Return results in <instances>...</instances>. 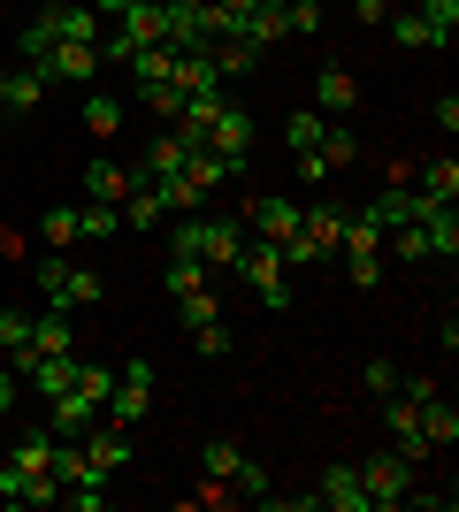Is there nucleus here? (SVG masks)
Here are the masks:
<instances>
[{
  "label": "nucleus",
  "mask_w": 459,
  "mask_h": 512,
  "mask_svg": "<svg viewBox=\"0 0 459 512\" xmlns=\"http://www.w3.org/2000/svg\"><path fill=\"white\" fill-rule=\"evenodd\" d=\"M230 490H238V497H261V505H268V467H261V459H238Z\"/></svg>",
  "instance_id": "c9c22d12"
},
{
  "label": "nucleus",
  "mask_w": 459,
  "mask_h": 512,
  "mask_svg": "<svg viewBox=\"0 0 459 512\" xmlns=\"http://www.w3.org/2000/svg\"><path fill=\"white\" fill-rule=\"evenodd\" d=\"M115 214H123V230H138V237H146V230H161V222H169V207H161V192H153L146 176H138L131 192H123V207H115Z\"/></svg>",
  "instance_id": "dca6fc26"
},
{
  "label": "nucleus",
  "mask_w": 459,
  "mask_h": 512,
  "mask_svg": "<svg viewBox=\"0 0 459 512\" xmlns=\"http://www.w3.org/2000/svg\"><path fill=\"white\" fill-rule=\"evenodd\" d=\"M322 512H368V490H360V467H329L322 490H314Z\"/></svg>",
  "instance_id": "2eb2a0df"
},
{
  "label": "nucleus",
  "mask_w": 459,
  "mask_h": 512,
  "mask_svg": "<svg viewBox=\"0 0 459 512\" xmlns=\"http://www.w3.org/2000/svg\"><path fill=\"white\" fill-rule=\"evenodd\" d=\"M383 428H391V451H406L414 467L429 459V451H437L429 436H421V406L406 398V390H391V398H383Z\"/></svg>",
  "instance_id": "6e6552de"
},
{
  "label": "nucleus",
  "mask_w": 459,
  "mask_h": 512,
  "mask_svg": "<svg viewBox=\"0 0 459 512\" xmlns=\"http://www.w3.org/2000/svg\"><path fill=\"white\" fill-rule=\"evenodd\" d=\"M39 237L54 245V253H62V245H77V237H85V207H46Z\"/></svg>",
  "instance_id": "bb28decb"
},
{
  "label": "nucleus",
  "mask_w": 459,
  "mask_h": 512,
  "mask_svg": "<svg viewBox=\"0 0 459 512\" xmlns=\"http://www.w3.org/2000/svg\"><path fill=\"white\" fill-rule=\"evenodd\" d=\"M16 390H23V375H16V367H0V413H16Z\"/></svg>",
  "instance_id": "c03bdc74"
},
{
  "label": "nucleus",
  "mask_w": 459,
  "mask_h": 512,
  "mask_svg": "<svg viewBox=\"0 0 459 512\" xmlns=\"http://www.w3.org/2000/svg\"><path fill=\"white\" fill-rule=\"evenodd\" d=\"M8 467H16V474H54V428H23Z\"/></svg>",
  "instance_id": "6ab92c4d"
},
{
  "label": "nucleus",
  "mask_w": 459,
  "mask_h": 512,
  "mask_svg": "<svg viewBox=\"0 0 459 512\" xmlns=\"http://www.w3.org/2000/svg\"><path fill=\"white\" fill-rule=\"evenodd\" d=\"M46 92H54V85H46L39 69H0V107H8V115H31Z\"/></svg>",
  "instance_id": "f3484780"
},
{
  "label": "nucleus",
  "mask_w": 459,
  "mask_h": 512,
  "mask_svg": "<svg viewBox=\"0 0 459 512\" xmlns=\"http://www.w3.org/2000/svg\"><path fill=\"white\" fill-rule=\"evenodd\" d=\"M138 184V169H123V161H92L85 176H77V192L92 199V207H123V192Z\"/></svg>",
  "instance_id": "f8f14e48"
},
{
  "label": "nucleus",
  "mask_w": 459,
  "mask_h": 512,
  "mask_svg": "<svg viewBox=\"0 0 459 512\" xmlns=\"http://www.w3.org/2000/svg\"><path fill=\"white\" fill-rule=\"evenodd\" d=\"M398 375H406V367H391V360H368V375H360V383H368V398H391V390H398Z\"/></svg>",
  "instance_id": "58836bf2"
},
{
  "label": "nucleus",
  "mask_w": 459,
  "mask_h": 512,
  "mask_svg": "<svg viewBox=\"0 0 459 512\" xmlns=\"http://www.w3.org/2000/svg\"><path fill=\"white\" fill-rule=\"evenodd\" d=\"M207 62H215V77L230 85V77H253V69H261V54H253L245 39H215V46H207Z\"/></svg>",
  "instance_id": "412c9836"
},
{
  "label": "nucleus",
  "mask_w": 459,
  "mask_h": 512,
  "mask_svg": "<svg viewBox=\"0 0 459 512\" xmlns=\"http://www.w3.org/2000/svg\"><path fill=\"white\" fill-rule=\"evenodd\" d=\"M360 490H368V512H391V505H406V490H414V459L406 451H368L360 459Z\"/></svg>",
  "instance_id": "7ed1b4c3"
},
{
  "label": "nucleus",
  "mask_w": 459,
  "mask_h": 512,
  "mask_svg": "<svg viewBox=\"0 0 459 512\" xmlns=\"http://www.w3.org/2000/svg\"><path fill=\"white\" fill-rule=\"evenodd\" d=\"M77 390H85V398H100V406H108V390H115V367H85V360H77Z\"/></svg>",
  "instance_id": "4c0bfd02"
},
{
  "label": "nucleus",
  "mask_w": 459,
  "mask_h": 512,
  "mask_svg": "<svg viewBox=\"0 0 459 512\" xmlns=\"http://www.w3.org/2000/svg\"><path fill=\"white\" fill-rule=\"evenodd\" d=\"M245 230H261L268 245L299 237V199H284V192H253V199H245Z\"/></svg>",
  "instance_id": "1a4fd4ad"
},
{
  "label": "nucleus",
  "mask_w": 459,
  "mask_h": 512,
  "mask_svg": "<svg viewBox=\"0 0 459 512\" xmlns=\"http://www.w3.org/2000/svg\"><path fill=\"white\" fill-rule=\"evenodd\" d=\"M230 39H245L253 54H268L276 39H291V31H284V0H253L245 16H230Z\"/></svg>",
  "instance_id": "9d476101"
},
{
  "label": "nucleus",
  "mask_w": 459,
  "mask_h": 512,
  "mask_svg": "<svg viewBox=\"0 0 459 512\" xmlns=\"http://www.w3.org/2000/svg\"><path fill=\"white\" fill-rule=\"evenodd\" d=\"M77 444H85V459H92L100 474H108V482H115V474H123V467L138 459V444H131V428H123V421H92L85 436H77Z\"/></svg>",
  "instance_id": "0eeeda50"
},
{
  "label": "nucleus",
  "mask_w": 459,
  "mask_h": 512,
  "mask_svg": "<svg viewBox=\"0 0 459 512\" xmlns=\"http://www.w3.org/2000/svg\"><path fill=\"white\" fill-rule=\"evenodd\" d=\"M184 337H192V352H199V360H222V352H230V329H222V314H215V321H192Z\"/></svg>",
  "instance_id": "2f4dec72"
},
{
  "label": "nucleus",
  "mask_w": 459,
  "mask_h": 512,
  "mask_svg": "<svg viewBox=\"0 0 459 512\" xmlns=\"http://www.w3.org/2000/svg\"><path fill=\"white\" fill-rule=\"evenodd\" d=\"M414 184H421V199H437V207H452L459 199V161L444 153V161H429V169H414Z\"/></svg>",
  "instance_id": "5701e85b"
},
{
  "label": "nucleus",
  "mask_w": 459,
  "mask_h": 512,
  "mask_svg": "<svg viewBox=\"0 0 459 512\" xmlns=\"http://www.w3.org/2000/svg\"><path fill=\"white\" fill-rule=\"evenodd\" d=\"M329 161V169H352V161H360V138H352V123H329L322 130V146H314Z\"/></svg>",
  "instance_id": "c756f323"
},
{
  "label": "nucleus",
  "mask_w": 459,
  "mask_h": 512,
  "mask_svg": "<svg viewBox=\"0 0 459 512\" xmlns=\"http://www.w3.org/2000/svg\"><path fill=\"white\" fill-rule=\"evenodd\" d=\"M115 230H123V214H115V207H92V199H85V237H115Z\"/></svg>",
  "instance_id": "a19ab883"
},
{
  "label": "nucleus",
  "mask_w": 459,
  "mask_h": 512,
  "mask_svg": "<svg viewBox=\"0 0 459 512\" xmlns=\"http://www.w3.org/2000/svg\"><path fill=\"white\" fill-rule=\"evenodd\" d=\"M138 107H146V115H161V123H176L184 92H176V85H138Z\"/></svg>",
  "instance_id": "f704fd0d"
},
{
  "label": "nucleus",
  "mask_w": 459,
  "mask_h": 512,
  "mask_svg": "<svg viewBox=\"0 0 459 512\" xmlns=\"http://www.w3.org/2000/svg\"><path fill=\"white\" fill-rule=\"evenodd\" d=\"M39 299L69 314V306H100V299H108V283H100V268H77L69 253H46L39 260Z\"/></svg>",
  "instance_id": "f03ea898"
},
{
  "label": "nucleus",
  "mask_w": 459,
  "mask_h": 512,
  "mask_svg": "<svg viewBox=\"0 0 459 512\" xmlns=\"http://www.w3.org/2000/svg\"><path fill=\"white\" fill-rule=\"evenodd\" d=\"M184 153H192V146H184L176 130H161V138L146 146V161H138V176H146V184H161V176H176V169H184Z\"/></svg>",
  "instance_id": "aec40b11"
},
{
  "label": "nucleus",
  "mask_w": 459,
  "mask_h": 512,
  "mask_svg": "<svg viewBox=\"0 0 459 512\" xmlns=\"http://www.w3.org/2000/svg\"><path fill=\"white\" fill-rule=\"evenodd\" d=\"M16 54H23V69H39L46 85H92V77L108 69L100 46H62V39H39V31H23Z\"/></svg>",
  "instance_id": "f257e3e1"
},
{
  "label": "nucleus",
  "mask_w": 459,
  "mask_h": 512,
  "mask_svg": "<svg viewBox=\"0 0 459 512\" xmlns=\"http://www.w3.org/2000/svg\"><path fill=\"white\" fill-rule=\"evenodd\" d=\"M421 436H429V444H459V406H452V398H444V390H437V398H429V406H421Z\"/></svg>",
  "instance_id": "b1692460"
},
{
  "label": "nucleus",
  "mask_w": 459,
  "mask_h": 512,
  "mask_svg": "<svg viewBox=\"0 0 459 512\" xmlns=\"http://www.w3.org/2000/svg\"><path fill=\"white\" fill-rule=\"evenodd\" d=\"M230 268H238V276H245V291H253V299H261V306H276V314H284V306H291V268H284V253H276L268 237H261V245H245V253L230 260Z\"/></svg>",
  "instance_id": "20e7f679"
},
{
  "label": "nucleus",
  "mask_w": 459,
  "mask_h": 512,
  "mask_svg": "<svg viewBox=\"0 0 459 512\" xmlns=\"http://www.w3.org/2000/svg\"><path fill=\"white\" fill-rule=\"evenodd\" d=\"M238 459H245V451L230 444V436H207V444H199V474H207V482H230Z\"/></svg>",
  "instance_id": "393cba45"
},
{
  "label": "nucleus",
  "mask_w": 459,
  "mask_h": 512,
  "mask_svg": "<svg viewBox=\"0 0 459 512\" xmlns=\"http://www.w3.org/2000/svg\"><path fill=\"white\" fill-rule=\"evenodd\" d=\"M0 352H8V360H16V352H31V314H23V306H8V314H0Z\"/></svg>",
  "instance_id": "72a5a7b5"
},
{
  "label": "nucleus",
  "mask_w": 459,
  "mask_h": 512,
  "mask_svg": "<svg viewBox=\"0 0 459 512\" xmlns=\"http://www.w3.org/2000/svg\"><path fill=\"white\" fill-rule=\"evenodd\" d=\"M85 8H92V16H100V23H115V16H123V8H138V0H85Z\"/></svg>",
  "instance_id": "a18cd8bd"
},
{
  "label": "nucleus",
  "mask_w": 459,
  "mask_h": 512,
  "mask_svg": "<svg viewBox=\"0 0 459 512\" xmlns=\"http://www.w3.org/2000/svg\"><path fill=\"white\" fill-rule=\"evenodd\" d=\"M291 169H299V184H329V161H322V153H291Z\"/></svg>",
  "instance_id": "79ce46f5"
},
{
  "label": "nucleus",
  "mask_w": 459,
  "mask_h": 512,
  "mask_svg": "<svg viewBox=\"0 0 459 512\" xmlns=\"http://www.w3.org/2000/svg\"><path fill=\"white\" fill-rule=\"evenodd\" d=\"M31 31H39V39H62V46H100V31H108V23L92 16L85 0H54V8H46Z\"/></svg>",
  "instance_id": "423d86ee"
},
{
  "label": "nucleus",
  "mask_w": 459,
  "mask_h": 512,
  "mask_svg": "<svg viewBox=\"0 0 459 512\" xmlns=\"http://www.w3.org/2000/svg\"><path fill=\"white\" fill-rule=\"evenodd\" d=\"M284 31L291 39H314L322 31V0H284Z\"/></svg>",
  "instance_id": "473e14b6"
},
{
  "label": "nucleus",
  "mask_w": 459,
  "mask_h": 512,
  "mask_svg": "<svg viewBox=\"0 0 459 512\" xmlns=\"http://www.w3.org/2000/svg\"><path fill=\"white\" fill-rule=\"evenodd\" d=\"M146 413H153V367H146V360L115 367V390H108V406H100V421H123V428H138Z\"/></svg>",
  "instance_id": "39448f33"
},
{
  "label": "nucleus",
  "mask_w": 459,
  "mask_h": 512,
  "mask_svg": "<svg viewBox=\"0 0 459 512\" xmlns=\"http://www.w3.org/2000/svg\"><path fill=\"white\" fill-rule=\"evenodd\" d=\"M383 23H391V39L406 46V54H437V31H429L414 8H398V16H383Z\"/></svg>",
  "instance_id": "a878e982"
},
{
  "label": "nucleus",
  "mask_w": 459,
  "mask_h": 512,
  "mask_svg": "<svg viewBox=\"0 0 459 512\" xmlns=\"http://www.w3.org/2000/svg\"><path fill=\"white\" fill-rule=\"evenodd\" d=\"M46 8H54V0H46Z\"/></svg>",
  "instance_id": "de8ad7c7"
},
{
  "label": "nucleus",
  "mask_w": 459,
  "mask_h": 512,
  "mask_svg": "<svg viewBox=\"0 0 459 512\" xmlns=\"http://www.w3.org/2000/svg\"><path fill=\"white\" fill-rule=\"evenodd\" d=\"M192 291H207V260L199 253H169V299H192Z\"/></svg>",
  "instance_id": "c85d7f7f"
},
{
  "label": "nucleus",
  "mask_w": 459,
  "mask_h": 512,
  "mask_svg": "<svg viewBox=\"0 0 459 512\" xmlns=\"http://www.w3.org/2000/svg\"><path fill=\"white\" fill-rule=\"evenodd\" d=\"M345 276L360 283V291H375V283H383V253H345Z\"/></svg>",
  "instance_id": "e433bc0d"
},
{
  "label": "nucleus",
  "mask_w": 459,
  "mask_h": 512,
  "mask_svg": "<svg viewBox=\"0 0 459 512\" xmlns=\"http://www.w3.org/2000/svg\"><path fill=\"white\" fill-rule=\"evenodd\" d=\"M207 8H222V16H245V8H253V0H207ZM222 39H230V31H222Z\"/></svg>",
  "instance_id": "49530a36"
},
{
  "label": "nucleus",
  "mask_w": 459,
  "mask_h": 512,
  "mask_svg": "<svg viewBox=\"0 0 459 512\" xmlns=\"http://www.w3.org/2000/svg\"><path fill=\"white\" fill-rule=\"evenodd\" d=\"M322 130H329L322 107H291V115H284V146L291 153H314V146H322Z\"/></svg>",
  "instance_id": "4be33fe9"
},
{
  "label": "nucleus",
  "mask_w": 459,
  "mask_h": 512,
  "mask_svg": "<svg viewBox=\"0 0 459 512\" xmlns=\"http://www.w3.org/2000/svg\"><path fill=\"white\" fill-rule=\"evenodd\" d=\"M207 146H215V153H253V107L222 100L215 123H207Z\"/></svg>",
  "instance_id": "ddd939ff"
},
{
  "label": "nucleus",
  "mask_w": 459,
  "mask_h": 512,
  "mask_svg": "<svg viewBox=\"0 0 459 512\" xmlns=\"http://www.w3.org/2000/svg\"><path fill=\"white\" fill-rule=\"evenodd\" d=\"M352 16L368 23V31H383V16H391V0H352Z\"/></svg>",
  "instance_id": "37998d69"
},
{
  "label": "nucleus",
  "mask_w": 459,
  "mask_h": 512,
  "mask_svg": "<svg viewBox=\"0 0 459 512\" xmlns=\"http://www.w3.org/2000/svg\"><path fill=\"white\" fill-rule=\"evenodd\" d=\"M31 352H77V321H69L62 306L31 314Z\"/></svg>",
  "instance_id": "a211bd4d"
},
{
  "label": "nucleus",
  "mask_w": 459,
  "mask_h": 512,
  "mask_svg": "<svg viewBox=\"0 0 459 512\" xmlns=\"http://www.w3.org/2000/svg\"><path fill=\"white\" fill-rule=\"evenodd\" d=\"M123 115H131V107L115 100V92H92V100H85V130H92V138H115V130H123Z\"/></svg>",
  "instance_id": "cd10ccee"
},
{
  "label": "nucleus",
  "mask_w": 459,
  "mask_h": 512,
  "mask_svg": "<svg viewBox=\"0 0 459 512\" xmlns=\"http://www.w3.org/2000/svg\"><path fill=\"white\" fill-rule=\"evenodd\" d=\"M314 107H322L329 123H345L352 107H360V77H352V69H322V77H314Z\"/></svg>",
  "instance_id": "4468645a"
},
{
  "label": "nucleus",
  "mask_w": 459,
  "mask_h": 512,
  "mask_svg": "<svg viewBox=\"0 0 459 512\" xmlns=\"http://www.w3.org/2000/svg\"><path fill=\"white\" fill-rule=\"evenodd\" d=\"M92 421H100V398H85V390H77V383L46 398V428H54V436H85Z\"/></svg>",
  "instance_id": "9b49d317"
},
{
  "label": "nucleus",
  "mask_w": 459,
  "mask_h": 512,
  "mask_svg": "<svg viewBox=\"0 0 459 512\" xmlns=\"http://www.w3.org/2000/svg\"><path fill=\"white\" fill-rule=\"evenodd\" d=\"M176 314H184V329H192V321H215L222 306H215V291H192V299H176Z\"/></svg>",
  "instance_id": "ea45409f"
},
{
  "label": "nucleus",
  "mask_w": 459,
  "mask_h": 512,
  "mask_svg": "<svg viewBox=\"0 0 459 512\" xmlns=\"http://www.w3.org/2000/svg\"><path fill=\"white\" fill-rule=\"evenodd\" d=\"M414 16L437 31V46H452V39H459V0H414Z\"/></svg>",
  "instance_id": "7c9ffc66"
}]
</instances>
